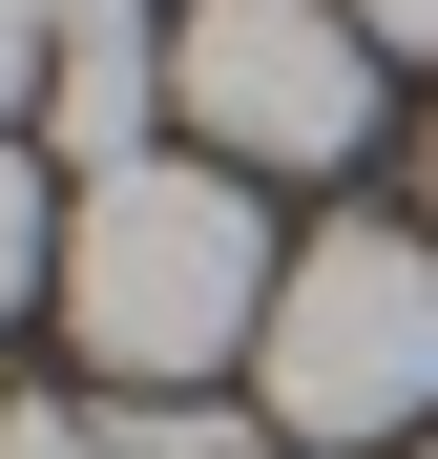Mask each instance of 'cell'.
<instances>
[{
    "instance_id": "obj_5",
    "label": "cell",
    "mask_w": 438,
    "mask_h": 459,
    "mask_svg": "<svg viewBox=\"0 0 438 459\" xmlns=\"http://www.w3.org/2000/svg\"><path fill=\"white\" fill-rule=\"evenodd\" d=\"M21 292H63V188H42V146L0 126V314Z\"/></svg>"
},
{
    "instance_id": "obj_7",
    "label": "cell",
    "mask_w": 438,
    "mask_h": 459,
    "mask_svg": "<svg viewBox=\"0 0 438 459\" xmlns=\"http://www.w3.org/2000/svg\"><path fill=\"white\" fill-rule=\"evenodd\" d=\"M42 63H63V42L21 22V0H0V126H21V105H42Z\"/></svg>"
},
{
    "instance_id": "obj_4",
    "label": "cell",
    "mask_w": 438,
    "mask_h": 459,
    "mask_svg": "<svg viewBox=\"0 0 438 459\" xmlns=\"http://www.w3.org/2000/svg\"><path fill=\"white\" fill-rule=\"evenodd\" d=\"M146 126H167V63H146V22H125V42H63V63H42V146H63L84 188H105V168H167Z\"/></svg>"
},
{
    "instance_id": "obj_1",
    "label": "cell",
    "mask_w": 438,
    "mask_h": 459,
    "mask_svg": "<svg viewBox=\"0 0 438 459\" xmlns=\"http://www.w3.org/2000/svg\"><path fill=\"white\" fill-rule=\"evenodd\" d=\"M271 230L230 168H105L84 209H63V334H84L125 397H188V376H230L271 334Z\"/></svg>"
},
{
    "instance_id": "obj_8",
    "label": "cell",
    "mask_w": 438,
    "mask_h": 459,
    "mask_svg": "<svg viewBox=\"0 0 438 459\" xmlns=\"http://www.w3.org/2000/svg\"><path fill=\"white\" fill-rule=\"evenodd\" d=\"M21 22H42V42H125L146 0H21Z\"/></svg>"
},
{
    "instance_id": "obj_2",
    "label": "cell",
    "mask_w": 438,
    "mask_h": 459,
    "mask_svg": "<svg viewBox=\"0 0 438 459\" xmlns=\"http://www.w3.org/2000/svg\"><path fill=\"white\" fill-rule=\"evenodd\" d=\"M251 397L271 438H417L438 418V230H313L271 272V334H251Z\"/></svg>"
},
{
    "instance_id": "obj_10",
    "label": "cell",
    "mask_w": 438,
    "mask_h": 459,
    "mask_svg": "<svg viewBox=\"0 0 438 459\" xmlns=\"http://www.w3.org/2000/svg\"><path fill=\"white\" fill-rule=\"evenodd\" d=\"M230 459H292V438H230Z\"/></svg>"
},
{
    "instance_id": "obj_3",
    "label": "cell",
    "mask_w": 438,
    "mask_h": 459,
    "mask_svg": "<svg viewBox=\"0 0 438 459\" xmlns=\"http://www.w3.org/2000/svg\"><path fill=\"white\" fill-rule=\"evenodd\" d=\"M167 105L230 168H334V146H376V22L355 0H188Z\"/></svg>"
},
{
    "instance_id": "obj_6",
    "label": "cell",
    "mask_w": 438,
    "mask_h": 459,
    "mask_svg": "<svg viewBox=\"0 0 438 459\" xmlns=\"http://www.w3.org/2000/svg\"><path fill=\"white\" fill-rule=\"evenodd\" d=\"M0 459H146V438H125V418H63V397H42V418H0Z\"/></svg>"
},
{
    "instance_id": "obj_9",
    "label": "cell",
    "mask_w": 438,
    "mask_h": 459,
    "mask_svg": "<svg viewBox=\"0 0 438 459\" xmlns=\"http://www.w3.org/2000/svg\"><path fill=\"white\" fill-rule=\"evenodd\" d=\"M355 22H376V42H417V63H438V0H355Z\"/></svg>"
}]
</instances>
